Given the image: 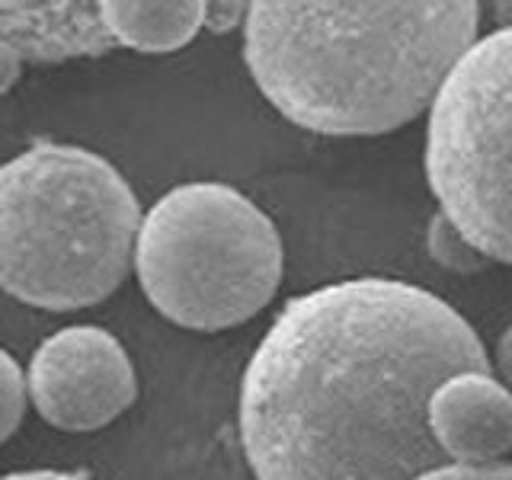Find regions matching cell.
I'll use <instances>...</instances> for the list:
<instances>
[{"instance_id": "obj_16", "label": "cell", "mask_w": 512, "mask_h": 480, "mask_svg": "<svg viewBox=\"0 0 512 480\" xmlns=\"http://www.w3.org/2000/svg\"><path fill=\"white\" fill-rule=\"evenodd\" d=\"M493 20H496V29H509L512 26V4H493Z\"/></svg>"}, {"instance_id": "obj_12", "label": "cell", "mask_w": 512, "mask_h": 480, "mask_svg": "<svg viewBox=\"0 0 512 480\" xmlns=\"http://www.w3.org/2000/svg\"><path fill=\"white\" fill-rule=\"evenodd\" d=\"M423 480H512V464H487V468H458V464H448L442 471H432Z\"/></svg>"}, {"instance_id": "obj_14", "label": "cell", "mask_w": 512, "mask_h": 480, "mask_svg": "<svg viewBox=\"0 0 512 480\" xmlns=\"http://www.w3.org/2000/svg\"><path fill=\"white\" fill-rule=\"evenodd\" d=\"M493 372L512 391V324L500 333V340L493 346Z\"/></svg>"}, {"instance_id": "obj_7", "label": "cell", "mask_w": 512, "mask_h": 480, "mask_svg": "<svg viewBox=\"0 0 512 480\" xmlns=\"http://www.w3.org/2000/svg\"><path fill=\"white\" fill-rule=\"evenodd\" d=\"M429 429L458 468L503 464L512 452V391L493 372L448 378L429 400Z\"/></svg>"}, {"instance_id": "obj_2", "label": "cell", "mask_w": 512, "mask_h": 480, "mask_svg": "<svg viewBox=\"0 0 512 480\" xmlns=\"http://www.w3.org/2000/svg\"><path fill=\"white\" fill-rule=\"evenodd\" d=\"M480 4L256 0L244 61L276 112L314 135L372 138L420 119L480 39Z\"/></svg>"}, {"instance_id": "obj_5", "label": "cell", "mask_w": 512, "mask_h": 480, "mask_svg": "<svg viewBox=\"0 0 512 480\" xmlns=\"http://www.w3.org/2000/svg\"><path fill=\"white\" fill-rule=\"evenodd\" d=\"M423 170L439 212L512 266V26L480 36L426 116Z\"/></svg>"}, {"instance_id": "obj_3", "label": "cell", "mask_w": 512, "mask_h": 480, "mask_svg": "<svg viewBox=\"0 0 512 480\" xmlns=\"http://www.w3.org/2000/svg\"><path fill=\"white\" fill-rule=\"evenodd\" d=\"M144 212L103 154L36 141L0 170V285L52 314L106 301L135 269Z\"/></svg>"}, {"instance_id": "obj_10", "label": "cell", "mask_w": 512, "mask_h": 480, "mask_svg": "<svg viewBox=\"0 0 512 480\" xmlns=\"http://www.w3.org/2000/svg\"><path fill=\"white\" fill-rule=\"evenodd\" d=\"M426 253L436 266H442L448 272H461V276L487 269V263H490L442 212L432 215L429 228H426Z\"/></svg>"}, {"instance_id": "obj_9", "label": "cell", "mask_w": 512, "mask_h": 480, "mask_svg": "<svg viewBox=\"0 0 512 480\" xmlns=\"http://www.w3.org/2000/svg\"><path fill=\"white\" fill-rule=\"evenodd\" d=\"M100 10L116 45L144 55L186 48L208 16L202 0H100Z\"/></svg>"}, {"instance_id": "obj_1", "label": "cell", "mask_w": 512, "mask_h": 480, "mask_svg": "<svg viewBox=\"0 0 512 480\" xmlns=\"http://www.w3.org/2000/svg\"><path fill=\"white\" fill-rule=\"evenodd\" d=\"M493 372L468 317L420 285L362 276L292 298L240 381L256 480H423L448 468L429 400Z\"/></svg>"}, {"instance_id": "obj_4", "label": "cell", "mask_w": 512, "mask_h": 480, "mask_svg": "<svg viewBox=\"0 0 512 480\" xmlns=\"http://www.w3.org/2000/svg\"><path fill=\"white\" fill-rule=\"evenodd\" d=\"M135 276L170 324L231 330L276 298L285 276L282 234L240 189L183 183L144 212Z\"/></svg>"}, {"instance_id": "obj_11", "label": "cell", "mask_w": 512, "mask_h": 480, "mask_svg": "<svg viewBox=\"0 0 512 480\" xmlns=\"http://www.w3.org/2000/svg\"><path fill=\"white\" fill-rule=\"evenodd\" d=\"M0 397H4L0 400V442H7L13 432L23 426L26 404H32L29 375L7 349H4V359H0Z\"/></svg>"}, {"instance_id": "obj_15", "label": "cell", "mask_w": 512, "mask_h": 480, "mask_svg": "<svg viewBox=\"0 0 512 480\" xmlns=\"http://www.w3.org/2000/svg\"><path fill=\"white\" fill-rule=\"evenodd\" d=\"M4 480H93L80 471H10Z\"/></svg>"}, {"instance_id": "obj_6", "label": "cell", "mask_w": 512, "mask_h": 480, "mask_svg": "<svg viewBox=\"0 0 512 480\" xmlns=\"http://www.w3.org/2000/svg\"><path fill=\"white\" fill-rule=\"evenodd\" d=\"M29 397L61 432H96L135 404L138 375L128 349L103 327H64L39 343L26 368Z\"/></svg>"}, {"instance_id": "obj_13", "label": "cell", "mask_w": 512, "mask_h": 480, "mask_svg": "<svg viewBox=\"0 0 512 480\" xmlns=\"http://www.w3.org/2000/svg\"><path fill=\"white\" fill-rule=\"evenodd\" d=\"M247 10H250V4H208L205 29L224 36V32H231L234 26L247 23Z\"/></svg>"}, {"instance_id": "obj_8", "label": "cell", "mask_w": 512, "mask_h": 480, "mask_svg": "<svg viewBox=\"0 0 512 480\" xmlns=\"http://www.w3.org/2000/svg\"><path fill=\"white\" fill-rule=\"evenodd\" d=\"M119 48L103 20L100 4H0V71L4 90L13 87L23 64H58L96 58Z\"/></svg>"}]
</instances>
